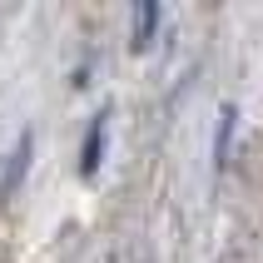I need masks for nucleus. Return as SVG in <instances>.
Masks as SVG:
<instances>
[{
	"mask_svg": "<svg viewBox=\"0 0 263 263\" xmlns=\"http://www.w3.org/2000/svg\"><path fill=\"white\" fill-rule=\"evenodd\" d=\"M154 20H159V10L154 5H134V50H149V35H154Z\"/></svg>",
	"mask_w": 263,
	"mask_h": 263,
	"instance_id": "1",
	"label": "nucleus"
},
{
	"mask_svg": "<svg viewBox=\"0 0 263 263\" xmlns=\"http://www.w3.org/2000/svg\"><path fill=\"white\" fill-rule=\"evenodd\" d=\"M104 119H109V109H104V115L95 119V134H89V139H85V164H80L85 174H95V169H100V144H104Z\"/></svg>",
	"mask_w": 263,
	"mask_h": 263,
	"instance_id": "2",
	"label": "nucleus"
}]
</instances>
